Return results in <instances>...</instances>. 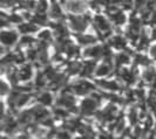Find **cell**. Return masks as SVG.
Instances as JSON below:
<instances>
[{"mask_svg": "<svg viewBox=\"0 0 156 139\" xmlns=\"http://www.w3.org/2000/svg\"><path fill=\"white\" fill-rule=\"evenodd\" d=\"M96 105H98V102L94 100L93 97L92 98H86L85 100H82V103H81L80 111H81L82 115L89 116V115L94 114V111L96 110Z\"/></svg>", "mask_w": 156, "mask_h": 139, "instance_id": "6da1fadb", "label": "cell"}, {"mask_svg": "<svg viewBox=\"0 0 156 139\" xmlns=\"http://www.w3.org/2000/svg\"><path fill=\"white\" fill-rule=\"evenodd\" d=\"M94 90V85L87 81H81L78 82L73 86V91L76 95H88Z\"/></svg>", "mask_w": 156, "mask_h": 139, "instance_id": "7a4b0ae2", "label": "cell"}, {"mask_svg": "<svg viewBox=\"0 0 156 139\" xmlns=\"http://www.w3.org/2000/svg\"><path fill=\"white\" fill-rule=\"evenodd\" d=\"M16 38H18V35H16V33H14V32H4V33L1 34V40H2V42H4L5 45H7V46L13 45L16 41Z\"/></svg>", "mask_w": 156, "mask_h": 139, "instance_id": "3957f363", "label": "cell"}, {"mask_svg": "<svg viewBox=\"0 0 156 139\" xmlns=\"http://www.w3.org/2000/svg\"><path fill=\"white\" fill-rule=\"evenodd\" d=\"M100 86L107 89V90H110V91H116L120 89V85L117 84L116 82H113V81H99L98 82Z\"/></svg>", "mask_w": 156, "mask_h": 139, "instance_id": "277c9868", "label": "cell"}, {"mask_svg": "<svg viewBox=\"0 0 156 139\" xmlns=\"http://www.w3.org/2000/svg\"><path fill=\"white\" fill-rule=\"evenodd\" d=\"M72 25L76 31H82L83 28H86L87 22L85 18H75V19H72Z\"/></svg>", "mask_w": 156, "mask_h": 139, "instance_id": "5b68a950", "label": "cell"}, {"mask_svg": "<svg viewBox=\"0 0 156 139\" xmlns=\"http://www.w3.org/2000/svg\"><path fill=\"white\" fill-rule=\"evenodd\" d=\"M19 80H21V81H27V80H30L32 77V69L30 66H26V67H23V69L19 71Z\"/></svg>", "mask_w": 156, "mask_h": 139, "instance_id": "8992f818", "label": "cell"}, {"mask_svg": "<svg viewBox=\"0 0 156 139\" xmlns=\"http://www.w3.org/2000/svg\"><path fill=\"white\" fill-rule=\"evenodd\" d=\"M38 100H39L42 105L46 107V105H51L53 103V97H52V95L49 93H44L39 96Z\"/></svg>", "mask_w": 156, "mask_h": 139, "instance_id": "52a82bcc", "label": "cell"}, {"mask_svg": "<svg viewBox=\"0 0 156 139\" xmlns=\"http://www.w3.org/2000/svg\"><path fill=\"white\" fill-rule=\"evenodd\" d=\"M95 25H96V27L100 29V31H108L109 29V23L107 22L102 16H98L96 19H95Z\"/></svg>", "mask_w": 156, "mask_h": 139, "instance_id": "ba28073f", "label": "cell"}, {"mask_svg": "<svg viewBox=\"0 0 156 139\" xmlns=\"http://www.w3.org/2000/svg\"><path fill=\"white\" fill-rule=\"evenodd\" d=\"M110 73V66H108V64H102V66H100L98 69H96V71H95V74L98 75V76H107L108 74Z\"/></svg>", "mask_w": 156, "mask_h": 139, "instance_id": "9c48e42d", "label": "cell"}, {"mask_svg": "<svg viewBox=\"0 0 156 139\" xmlns=\"http://www.w3.org/2000/svg\"><path fill=\"white\" fill-rule=\"evenodd\" d=\"M128 117H129V122H130L132 125H135V124L139 122V119H140V117H139V114H137L136 109H132Z\"/></svg>", "mask_w": 156, "mask_h": 139, "instance_id": "30bf717a", "label": "cell"}, {"mask_svg": "<svg viewBox=\"0 0 156 139\" xmlns=\"http://www.w3.org/2000/svg\"><path fill=\"white\" fill-rule=\"evenodd\" d=\"M55 139H72V136H70L69 131L62 130V131H59L55 133Z\"/></svg>", "mask_w": 156, "mask_h": 139, "instance_id": "8fae6325", "label": "cell"}, {"mask_svg": "<svg viewBox=\"0 0 156 139\" xmlns=\"http://www.w3.org/2000/svg\"><path fill=\"white\" fill-rule=\"evenodd\" d=\"M94 71V62H88L85 68H83V71H82V75H89Z\"/></svg>", "mask_w": 156, "mask_h": 139, "instance_id": "7c38bea8", "label": "cell"}, {"mask_svg": "<svg viewBox=\"0 0 156 139\" xmlns=\"http://www.w3.org/2000/svg\"><path fill=\"white\" fill-rule=\"evenodd\" d=\"M143 78H144L147 82H151V81L156 80L155 73H154L153 70H147V71L144 73V75H143Z\"/></svg>", "mask_w": 156, "mask_h": 139, "instance_id": "4fadbf2b", "label": "cell"}, {"mask_svg": "<svg viewBox=\"0 0 156 139\" xmlns=\"http://www.w3.org/2000/svg\"><path fill=\"white\" fill-rule=\"evenodd\" d=\"M100 49H101L100 47H95V48L87 49L86 55H88V56H98V55H99L102 52V50H100Z\"/></svg>", "mask_w": 156, "mask_h": 139, "instance_id": "5bb4252c", "label": "cell"}, {"mask_svg": "<svg viewBox=\"0 0 156 139\" xmlns=\"http://www.w3.org/2000/svg\"><path fill=\"white\" fill-rule=\"evenodd\" d=\"M113 45H114L115 47H117V48H122V47H125L126 42L122 38L116 36V38H114V39H113Z\"/></svg>", "mask_w": 156, "mask_h": 139, "instance_id": "9a60e30c", "label": "cell"}, {"mask_svg": "<svg viewBox=\"0 0 156 139\" xmlns=\"http://www.w3.org/2000/svg\"><path fill=\"white\" fill-rule=\"evenodd\" d=\"M129 62V57L125 54H120L116 57V63L120 66V64H125V63H128Z\"/></svg>", "mask_w": 156, "mask_h": 139, "instance_id": "2e32d148", "label": "cell"}, {"mask_svg": "<svg viewBox=\"0 0 156 139\" xmlns=\"http://www.w3.org/2000/svg\"><path fill=\"white\" fill-rule=\"evenodd\" d=\"M20 29L23 33H27V32H33L35 31V26H33L32 23H26V25H23L20 27Z\"/></svg>", "mask_w": 156, "mask_h": 139, "instance_id": "e0dca14e", "label": "cell"}, {"mask_svg": "<svg viewBox=\"0 0 156 139\" xmlns=\"http://www.w3.org/2000/svg\"><path fill=\"white\" fill-rule=\"evenodd\" d=\"M113 19L115 20V22L120 25V23H123V21H125V15L122 13H116L113 15Z\"/></svg>", "mask_w": 156, "mask_h": 139, "instance_id": "ac0fdd59", "label": "cell"}, {"mask_svg": "<svg viewBox=\"0 0 156 139\" xmlns=\"http://www.w3.org/2000/svg\"><path fill=\"white\" fill-rule=\"evenodd\" d=\"M95 40L92 38V36H88V35H86V36H81L80 38V42L81 43H92V42H94Z\"/></svg>", "mask_w": 156, "mask_h": 139, "instance_id": "d6986e66", "label": "cell"}, {"mask_svg": "<svg viewBox=\"0 0 156 139\" xmlns=\"http://www.w3.org/2000/svg\"><path fill=\"white\" fill-rule=\"evenodd\" d=\"M55 115L63 118V117H67V111H66V110H62L61 108H58L55 110Z\"/></svg>", "mask_w": 156, "mask_h": 139, "instance_id": "ffe728a7", "label": "cell"}, {"mask_svg": "<svg viewBox=\"0 0 156 139\" xmlns=\"http://www.w3.org/2000/svg\"><path fill=\"white\" fill-rule=\"evenodd\" d=\"M45 82H46V81H45V77H44L42 75H40L39 77L37 78V82H35V83H37V86L40 88V86H44V85H45Z\"/></svg>", "mask_w": 156, "mask_h": 139, "instance_id": "44dd1931", "label": "cell"}, {"mask_svg": "<svg viewBox=\"0 0 156 139\" xmlns=\"http://www.w3.org/2000/svg\"><path fill=\"white\" fill-rule=\"evenodd\" d=\"M99 139H114V137L110 133H100L99 134Z\"/></svg>", "mask_w": 156, "mask_h": 139, "instance_id": "7402d4cb", "label": "cell"}, {"mask_svg": "<svg viewBox=\"0 0 156 139\" xmlns=\"http://www.w3.org/2000/svg\"><path fill=\"white\" fill-rule=\"evenodd\" d=\"M52 15H53V16H59V15H60V9H59V7H58L56 5H54V6H53V8H52Z\"/></svg>", "mask_w": 156, "mask_h": 139, "instance_id": "603a6c76", "label": "cell"}, {"mask_svg": "<svg viewBox=\"0 0 156 139\" xmlns=\"http://www.w3.org/2000/svg\"><path fill=\"white\" fill-rule=\"evenodd\" d=\"M136 59H137V62H139V63H141V64H148V63H149L148 60H147L146 57H143V56H137Z\"/></svg>", "mask_w": 156, "mask_h": 139, "instance_id": "cb8c5ba5", "label": "cell"}, {"mask_svg": "<svg viewBox=\"0 0 156 139\" xmlns=\"http://www.w3.org/2000/svg\"><path fill=\"white\" fill-rule=\"evenodd\" d=\"M76 139H95V138H94L93 133H88V134H81V136Z\"/></svg>", "mask_w": 156, "mask_h": 139, "instance_id": "d4e9b609", "label": "cell"}, {"mask_svg": "<svg viewBox=\"0 0 156 139\" xmlns=\"http://www.w3.org/2000/svg\"><path fill=\"white\" fill-rule=\"evenodd\" d=\"M33 39L32 38H23V43H31Z\"/></svg>", "mask_w": 156, "mask_h": 139, "instance_id": "484cf974", "label": "cell"}, {"mask_svg": "<svg viewBox=\"0 0 156 139\" xmlns=\"http://www.w3.org/2000/svg\"><path fill=\"white\" fill-rule=\"evenodd\" d=\"M150 54H151V56H153V57H155V59H156V46L151 48V50H150Z\"/></svg>", "mask_w": 156, "mask_h": 139, "instance_id": "4316f807", "label": "cell"}, {"mask_svg": "<svg viewBox=\"0 0 156 139\" xmlns=\"http://www.w3.org/2000/svg\"><path fill=\"white\" fill-rule=\"evenodd\" d=\"M6 90H7V85L5 84V83H2V90H1V93L4 95V93H6Z\"/></svg>", "mask_w": 156, "mask_h": 139, "instance_id": "83f0119b", "label": "cell"}, {"mask_svg": "<svg viewBox=\"0 0 156 139\" xmlns=\"http://www.w3.org/2000/svg\"><path fill=\"white\" fill-rule=\"evenodd\" d=\"M153 36H154V38L156 39V29L154 31V33H153Z\"/></svg>", "mask_w": 156, "mask_h": 139, "instance_id": "f1b7e54d", "label": "cell"}, {"mask_svg": "<svg viewBox=\"0 0 156 139\" xmlns=\"http://www.w3.org/2000/svg\"><path fill=\"white\" fill-rule=\"evenodd\" d=\"M154 88L156 89V80H155V83H154Z\"/></svg>", "mask_w": 156, "mask_h": 139, "instance_id": "f546056e", "label": "cell"}]
</instances>
